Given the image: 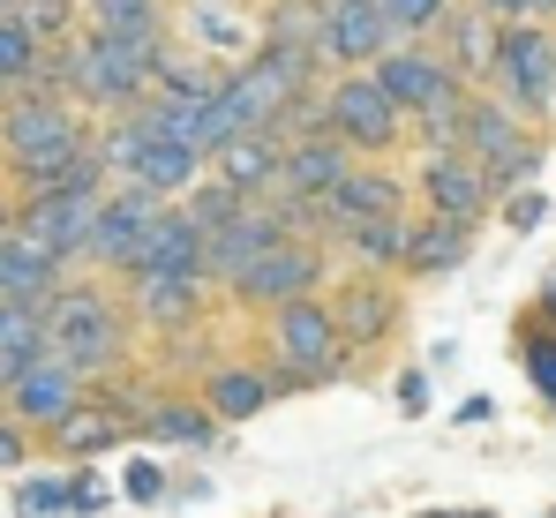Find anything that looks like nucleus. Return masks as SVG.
I'll use <instances>...</instances> for the list:
<instances>
[{
    "mask_svg": "<svg viewBox=\"0 0 556 518\" xmlns=\"http://www.w3.org/2000/svg\"><path fill=\"white\" fill-rule=\"evenodd\" d=\"M128 345H136V324H128L121 286L98 278V270H68V286L46 301V339H38V353L61 361L84 383H105V376L128 368Z\"/></svg>",
    "mask_w": 556,
    "mask_h": 518,
    "instance_id": "nucleus-1",
    "label": "nucleus"
},
{
    "mask_svg": "<svg viewBox=\"0 0 556 518\" xmlns=\"http://www.w3.org/2000/svg\"><path fill=\"white\" fill-rule=\"evenodd\" d=\"M256 324H264V331H256V361H264L278 399L346 383V376L362 368V361L339 345V324H331L324 293H316V301H293V308H271V316H256Z\"/></svg>",
    "mask_w": 556,
    "mask_h": 518,
    "instance_id": "nucleus-2",
    "label": "nucleus"
},
{
    "mask_svg": "<svg viewBox=\"0 0 556 518\" xmlns=\"http://www.w3.org/2000/svg\"><path fill=\"white\" fill-rule=\"evenodd\" d=\"M459 151L489 173V188H496V203H504L511 188H534V173H542V159H549V136L527 128L504 98L473 90V98H466V121H459Z\"/></svg>",
    "mask_w": 556,
    "mask_h": 518,
    "instance_id": "nucleus-3",
    "label": "nucleus"
},
{
    "mask_svg": "<svg viewBox=\"0 0 556 518\" xmlns=\"http://www.w3.org/2000/svg\"><path fill=\"white\" fill-rule=\"evenodd\" d=\"M489 98H504L527 128H556V23H504L496 61H489Z\"/></svg>",
    "mask_w": 556,
    "mask_h": 518,
    "instance_id": "nucleus-4",
    "label": "nucleus"
},
{
    "mask_svg": "<svg viewBox=\"0 0 556 518\" xmlns=\"http://www.w3.org/2000/svg\"><path fill=\"white\" fill-rule=\"evenodd\" d=\"M331 270H339L331 249H316V241L286 233V241H271L264 256L226 286V301H218V308H233V316H271V308H293V301H316V293L331 286Z\"/></svg>",
    "mask_w": 556,
    "mask_h": 518,
    "instance_id": "nucleus-5",
    "label": "nucleus"
},
{
    "mask_svg": "<svg viewBox=\"0 0 556 518\" xmlns=\"http://www.w3.org/2000/svg\"><path fill=\"white\" fill-rule=\"evenodd\" d=\"M324 308H331V324H339V345L362 361L376 345H391L406 331V278H391V270H331V286H324Z\"/></svg>",
    "mask_w": 556,
    "mask_h": 518,
    "instance_id": "nucleus-6",
    "label": "nucleus"
},
{
    "mask_svg": "<svg viewBox=\"0 0 556 518\" xmlns=\"http://www.w3.org/2000/svg\"><path fill=\"white\" fill-rule=\"evenodd\" d=\"M324 136H339L354 159H391L406 151V113L383 98L369 68H346V76H324Z\"/></svg>",
    "mask_w": 556,
    "mask_h": 518,
    "instance_id": "nucleus-7",
    "label": "nucleus"
},
{
    "mask_svg": "<svg viewBox=\"0 0 556 518\" xmlns=\"http://www.w3.org/2000/svg\"><path fill=\"white\" fill-rule=\"evenodd\" d=\"M399 211H414V188H406L391 166H376V159H354V166L339 173V188L316 195V249L339 256V241H346L354 226H369V218H399Z\"/></svg>",
    "mask_w": 556,
    "mask_h": 518,
    "instance_id": "nucleus-8",
    "label": "nucleus"
},
{
    "mask_svg": "<svg viewBox=\"0 0 556 518\" xmlns=\"http://www.w3.org/2000/svg\"><path fill=\"white\" fill-rule=\"evenodd\" d=\"M113 286H121L128 324H136L143 339L195 331V324H211V308H218V293H211L195 270H128V278H113Z\"/></svg>",
    "mask_w": 556,
    "mask_h": 518,
    "instance_id": "nucleus-9",
    "label": "nucleus"
},
{
    "mask_svg": "<svg viewBox=\"0 0 556 518\" xmlns=\"http://www.w3.org/2000/svg\"><path fill=\"white\" fill-rule=\"evenodd\" d=\"M68 143H91V113L53 98V90H8L0 98V159H46V151H68Z\"/></svg>",
    "mask_w": 556,
    "mask_h": 518,
    "instance_id": "nucleus-10",
    "label": "nucleus"
},
{
    "mask_svg": "<svg viewBox=\"0 0 556 518\" xmlns=\"http://www.w3.org/2000/svg\"><path fill=\"white\" fill-rule=\"evenodd\" d=\"M414 203L429 211V218H459V226H481L489 211H496V188H489V173L473 166L466 151H421V166H414Z\"/></svg>",
    "mask_w": 556,
    "mask_h": 518,
    "instance_id": "nucleus-11",
    "label": "nucleus"
},
{
    "mask_svg": "<svg viewBox=\"0 0 556 518\" xmlns=\"http://www.w3.org/2000/svg\"><path fill=\"white\" fill-rule=\"evenodd\" d=\"M151 218H159V195H143V188L113 180V188L98 195V211H91V241H84V270H98V278H121V270H128V256L143 249Z\"/></svg>",
    "mask_w": 556,
    "mask_h": 518,
    "instance_id": "nucleus-12",
    "label": "nucleus"
},
{
    "mask_svg": "<svg viewBox=\"0 0 556 518\" xmlns=\"http://www.w3.org/2000/svg\"><path fill=\"white\" fill-rule=\"evenodd\" d=\"M391 46H399V30L383 23V8H376V0H324L316 61H324L331 76H346V68H376Z\"/></svg>",
    "mask_w": 556,
    "mask_h": 518,
    "instance_id": "nucleus-13",
    "label": "nucleus"
},
{
    "mask_svg": "<svg viewBox=\"0 0 556 518\" xmlns=\"http://www.w3.org/2000/svg\"><path fill=\"white\" fill-rule=\"evenodd\" d=\"M369 76L383 84V98H391V105H399L406 121H414V113H429V105H444V98H459V90H466L459 76L444 68V53H437L429 38H399V46H391V53L376 61Z\"/></svg>",
    "mask_w": 556,
    "mask_h": 518,
    "instance_id": "nucleus-14",
    "label": "nucleus"
},
{
    "mask_svg": "<svg viewBox=\"0 0 556 518\" xmlns=\"http://www.w3.org/2000/svg\"><path fill=\"white\" fill-rule=\"evenodd\" d=\"M84 391H91L84 376H68L61 361H46V353H38V361H30V368H23V376L0 391V414H8L15 429L46 435V429H61V421L84 406Z\"/></svg>",
    "mask_w": 556,
    "mask_h": 518,
    "instance_id": "nucleus-15",
    "label": "nucleus"
},
{
    "mask_svg": "<svg viewBox=\"0 0 556 518\" xmlns=\"http://www.w3.org/2000/svg\"><path fill=\"white\" fill-rule=\"evenodd\" d=\"M271 241H286V218H278L271 203H241V211H233L218 233H203V286L226 301V286H233L249 263L264 256Z\"/></svg>",
    "mask_w": 556,
    "mask_h": 518,
    "instance_id": "nucleus-16",
    "label": "nucleus"
},
{
    "mask_svg": "<svg viewBox=\"0 0 556 518\" xmlns=\"http://www.w3.org/2000/svg\"><path fill=\"white\" fill-rule=\"evenodd\" d=\"M136 435H143V443H166V451H211L226 429L203 414V399H195L188 383L151 376V391H143V406H136Z\"/></svg>",
    "mask_w": 556,
    "mask_h": 518,
    "instance_id": "nucleus-17",
    "label": "nucleus"
},
{
    "mask_svg": "<svg viewBox=\"0 0 556 518\" xmlns=\"http://www.w3.org/2000/svg\"><path fill=\"white\" fill-rule=\"evenodd\" d=\"M195 399H203V414L218 421V429H241V421H256V414H271L278 406V391H271V376H264V361L249 353V361H211L195 383H188Z\"/></svg>",
    "mask_w": 556,
    "mask_h": 518,
    "instance_id": "nucleus-18",
    "label": "nucleus"
},
{
    "mask_svg": "<svg viewBox=\"0 0 556 518\" xmlns=\"http://www.w3.org/2000/svg\"><path fill=\"white\" fill-rule=\"evenodd\" d=\"M91 211H98V195H23V203H15V233H30L38 249H53L68 270H84Z\"/></svg>",
    "mask_w": 556,
    "mask_h": 518,
    "instance_id": "nucleus-19",
    "label": "nucleus"
},
{
    "mask_svg": "<svg viewBox=\"0 0 556 518\" xmlns=\"http://www.w3.org/2000/svg\"><path fill=\"white\" fill-rule=\"evenodd\" d=\"M429 46L444 53V68H452L466 90H481L489 84V61H496V23H489L473 0H452V15L429 30Z\"/></svg>",
    "mask_w": 556,
    "mask_h": 518,
    "instance_id": "nucleus-20",
    "label": "nucleus"
},
{
    "mask_svg": "<svg viewBox=\"0 0 556 518\" xmlns=\"http://www.w3.org/2000/svg\"><path fill=\"white\" fill-rule=\"evenodd\" d=\"M466 256H473V226L429 218V211L406 218V256H399V278H406V286H414V278H452V270H466Z\"/></svg>",
    "mask_w": 556,
    "mask_h": 518,
    "instance_id": "nucleus-21",
    "label": "nucleus"
},
{
    "mask_svg": "<svg viewBox=\"0 0 556 518\" xmlns=\"http://www.w3.org/2000/svg\"><path fill=\"white\" fill-rule=\"evenodd\" d=\"M68 286V263L53 249H38L30 233H0V301H23V308H46L53 293Z\"/></svg>",
    "mask_w": 556,
    "mask_h": 518,
    "instance_id": "nucleus-22",
    "label": "nucleus"
},
{
    "mask_svg": "<svg viewBox=\"0 0 556 518\" xmlns=\"http://www.w3.org/2000/svg\"><path fill=\"white\" fill-rule=\"evenodd\" d=\"M278 159H286V143L278 136H226L211 159H203V173L211 180H226L241 203H264L278 188Z\"/></svg>",
    "mask_w": 556,
    "mask_h": 518,
    "instance_id": "nucleus-23",
    "label": "nucleus"
},
{
    "mask_svg": "<svg viewBox=\"0 0 556 518\" xmlns=\"http://www.w3.org/2000/svg\"><path fill=\"white\" fill-rule=\"evenodd\" d=\"M128 443V421L121 414H105L91 391H84V406L61 421V429L38 435V458H61V466H91V458H105V451H121Z\"/></svg>",
    "mask_w": 556,
    "mask_h": 518,
    "instance_id": "nucleus-24",
    "label": "nucleus"
},
{
    "mask_svg": "<svg viewBox=\"0 0 556 518\" xmlns=\"http://www.w3.org/2000/svg\"><path fill=\"white\" fill-rule=\"evenodd\" d=\"M128 270H195V278H203V226L188 218L181 203H159V218H151L143 249L128 256ZM128 270H121V278H128Z\"/></svg>",
    "mask_w": 556,
    "mask_h": 518,
    "instance_id": "nucleus-25",
    "label": "nucleus"
},
{
    "mask_svg": "<svg viewBox=\"0 0 556 518\" xmlns=\"http://www.w3.org/2000/svg\"><path fill=\"white\" fill-rule=\"evenodd\" d=\"M346 166H354V151H346L339 136L308 128V136L286 143V159H278V188H286V195H324V188H339V173H346Z\"/></svg>",
    "mask_w": 556,
    "mask_h": 518,
    "instance_id": "nucleus-26",
    "label": "nucleus"
},
{
    "mask_svg": "<svg viewBox=\"0 0 556 518\" xmlns=\"http://www.w3.org/2000/svg\"><path fill=\"white\" fill-rule=\"evenodd\" d=\"M195 173H203L195 151H181V143H143L136 166H128V188H143V195H159V203H181Z\"/></svg>",
    "mask_w": 556,
    "mask_h": 518,
    "instance_id": "nucleus-27",
    "label": "nucleus"
},
{
    "mask_svg": "<svg viewBox=\"0 0 556 518\" xmlns=\"http://www.w3.org/2000/svg\"><path fill=\"white\" fill-rule=\"evenodd\" d=\"M511 353H519L527 383L542 391V406L556 414V324H542L534 308H519V324H511Z\"/></svg>",
    "mask_w": 556,
    "mask_h": 518,
    "instance_id": "nucleus-28",
    "label": "nucleus"
},
{
    "mask_svg": "<svg viewBox=\"0 0 556 518\" xmlns=\"http://www.w3.org/2000/svg\"><path fill=\"white\" fill-rule=\"evenodd\" d=\"M76 30H121V38H159L166 0H76Z\"/></svg>",
    "mask_w": 556,
    "mask_h": 518,
    "instance_id": "nucleus-29",
    "label": "nucleus"
},
{
    "mask_svg": "<svg viewBox=\"0 0 556 518\" xmlns=\"http://www.w3.org/2000/svg\"><path fill=\"white\" fill-rule=\"evenodd\" d=\"M406 218H414V211H399V218H369V226H354V233L339 241V256L354 263V270H391V278H399V256H406Z\"/></svg>",
    "mask_w": 556,
    "mask_h": 518,
    "instance_id": "nucleus-30",
    "label": "nucleus"
},
{
    "mask_svg": "<svg viewBox=\"0 0 556 518\" xmlns=\"http://www.w3.org/2000/svg\"><path fill=\"white\" fill-rule=\"evenodd\" d=\"M316 23H324V0H271L264 23H256V46H301V53H316Z\"/></svg>",
    "mask_w": 556,
    "mask_h": 518,
    "instance_id": "nucleus-31",
    "label": "nucleus"
},
{
    "mask_svg": "<svg viewBox=\"0 0 556 518\" xmlns=\"http://www.w3.org/2000/svg\"><path fill=\"white\" fill-rule=\"evenodd\" d=\"M38 61H46V46H38L15 15H0V90H23L38 76Z\"/></svg>",
    "mask_w": 556,
    "mask_h": 518,
    "instance_id": "nucleus-32",
    "label": "nucleus"
},
{
    "mask_svg": "<svg viewBox=\"0 0 556 518\" xmlns=\"http://www.w3.org/2000/svg\"><path fill=\"white\" fill-rule=\"evenodd\" d=\"M383 8V23L399 30V38H429L444 15H452V0H376Z\"/></svg>",
    "mask_w": 556,
    "mask_h": 518,
    "instance_id": "nucleus-33",
    "label": "nucleus"
},
{
    "mask_svg": "<svg viewBox=\"0 0 556 518\" xmlns=\"http://www.w3.org/2000/svg\"><path fill=\"white\" fill-rule=\"evenodd\" d=\"M15 511H23V518H68V473L15 481Z\"/></svg>",
    "mask_w": 556,
    "mask_h": 518,
    "instance_id": "nucleus-34",
    "label": "nucleus"
},
{
    "mask_svg": "<svg viewBox=\"0 0 556 518\" xmlns=\"http://www.w3.org/2000/svg\"><path fill=\"white\" fill-rule=\"evenodd\" d=\"M121 496H128V504H166V496H174V481H166V466H151V458H128V473H121Z\"/></svg>",
    "mask_w": 556,
    "mask_h": 518,
    "instance_id": "nucleus-35",
    "label": "nucleus"
},
{
    "mask_svg": "<svg viewBox=\"0 0 556 518\" xmlns=\"http://www.w3.org/2000/svg\"><path fill=\"white\" fill-rule=\"evenodd\" d=\"M542 211H549V203H542V188H511V195L496 203V218H504L511 233H534V226H542Z\"/></svg>",
    "mask_w": 556,
    "mask_h": 518,
    "instance_id": "nucleus-36",
    "label": "nucleus"
},
{
    "mask_svg": "<svg viewBox=\"0 0 556 518\" xmlns=\"http://www.w3.org/2000/svg\"><path fill=\"white\" fill-rule=\"evenodd\" d=\"M23 466H38V435L0 414V473H23Z\"/></svg>",
    "mask_w": 556,
    "mask_h": 518,
    "instance_id": "nucleus-37",
    "label": "nucleus"
},
{
    "mask_svg": "<svg viewBox=\"0 0 556 518\" xmlns=\"http://www.w3.org/2000/svg\"><path fill=\"white\" fill-rule=\"evenodd\" d=\"M105 511V481L84 473V466H68V518H98Z\"/></svg>",
    "mask_w": 556,
    "mask_h": 518,
    "instance_id": "nucleus-38",
    "label": "nucleus"
},
{
    "mask_svg": "<svg viewBox=\"0 0 556 518\" xmlns=\"http://www.w3.org/2000/svg\"><path fill=\"white\" fill-rule=\"evenodd\" d=\"M399 414H429V376H421V368L399 376Z\"/></svg>",
    "mask_w": 556,
    "mask_h": 518,
    "instance_id": "nucleus-39",
    "label": "nucleus"
},
{
    "mask_svg": "<svg viewBox=\"0 0 556 518\" xmlns=\"http://www.w3.org/2000/svg\"><path fill=\"white\" fill-rule=\"evenodd\" d=\"M473 8H481L496 30H504V23H534V0H473Z\"/></svg>",
    "mask_w": 556,
    "mask_h": 518,
    "instance_id": "nucleus-40",
    "label": "nucleus"
},
{
    "mask_svg": "<svg viewBox=\"0 0 556 518\" xmlns=\"http://www.w3.org/2000/svg\"><path fill=\"white\" fill-rule=\"evenodd\" d=\"M527 308H534L542 324H556V278H549V286H542V293H534V301H527Z\"/></svg>",
    "mask_w": 556,
    "mask_h": 518,
    "instance_id": "nucleus-41",
    "label": "nucleus"
},
{
    "mask_svg": "<svg viewBox=\"0 0 556 518\" xmlns=\"http://www.w3.org/2000/svg\"><path fill=\"white\" fill-rule=\"evenodd\" d=\"M8 226H15V195L0 188V233H8Z\"/></svg>",
    "mask_w": 556,
    "mask_h": 518,
    "instance_id": "nucleus-42",
    "label": "nucleus"
},
{
    "mask_svg": "<svg viewBox=\"0 0 556 518\" xmlns=\"http://www.w3.org/2000/svg\"><path fill=\"white\" fill-rule=\"evenodd\" d=\"M534 23H556V0H534Z\"/></svg>",
    "mask_w": 556,
    "mask_h": 518,
    "instance_id": "nucleus-43",
    "label": "nucleus"
},
{
    "mask_svg": "<svg viewBox=\"0 0 556 518\" xmlns=\"http://www.w3.org/2000/svg\"><path fill=\"white\" fill-rule=\"evenodd\" d=\"M444 518H496V511H444Z\"/></svg>",
    "mask_w": 556,
    "mask_h": 518,
    "instance_id": "nucleus-44",
    "label": "nucleus"
},
{
    "mask_svg": "<svg viewBox=\"0 0 556 518\" xmlns=\"http://www.w3.org/2000/svg\"><path fill=\"white\" fill-rule=\"evenodd\" d=\"M203 8H218V0H203Z\"/></svg>",
    "mask_w": 556,
    "mask_h": 518,
    "instance_id": "nucleus-45",
    "label": "nucleus"
},
{
    "mask_svg": "<svg viewBox=\"0 0 556 518\" xmlns=\"http://www.w3.org/2000/svg\"><path fill=\"white\" fill-rule=\"evenodd\" d=\"M0 15H8V0H0Z\"/></svg>",
    "mask_w": 556,
    "mask_h": 518,
    "instance_id": "nucleus-46",
    "label": "nucleus"
}]
</instances>
